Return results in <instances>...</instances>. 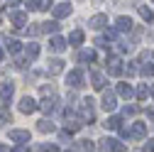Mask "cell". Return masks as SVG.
Returning a JSON list of instances; mask_svg holds the SVG:
<instances>
[{
	"label": "cell",
	"instance_id": "6da1fadb",
	"mask_svg": "<svg viewBox=\"0 0 154 152\" xmlns=\"http://www.w3.org/2000/svg\"><path fill=\"white\" fill-rule=\"evenodd\" d=\"M100 106H103V110H115V93L112 91H105L103 93V101H100Z\"/></svg>",
	"mask_w": 154,
	"mask_h": 152
},
{
	"label": "cell",
	"instance_id": "7a4b0ae2",
	"mask_svg": "<svg viewBox=\"0 0 154 152\" xmlns=\"http://www.w3.org/2000/svg\"><path fill=\"white\" fill-rule=\"evenodd\" d=\"M20 110H22V113H34V110H37V103H34V98L25 96V98L20 101Z\"/></svg>",
	"mask_w": 154,
	"mask_h": 152
},
{
	"label": "cell",
	"instance_id": "3957f363",
	"mask_svg": "<svg viewBox=\"0 0 154 152\" xmlns=\"http://www.w3.org/2000/svg\"><path fill=\"white\" fill-rule=\"evenodd\" d=\"M10 140H15V142H29V132L27 130H10Z\"/></svg>",
	"mask_w": 154,
	"mask_h": 152
},
{
	"label": "cell",
	"instance_id": "277c9868",
	"mask_svg": "<svg viewBox=\"0 0 154 152\" xmlns=\"http://www.w3.org/2000/svg\"><path fill=\"white\" fill-rule=\"evenodd\" d=\"M49 49H51V52H56V54H59V52H64V49H66V40H61V37H51Z\"/></svg>",
	"mask_w": 154,
	"mask_h": 152
},
{
	"label": "cell",
	"instance_id": "5b68a950",
	"mask_svg": "<svg viewBox=\"0 0 154 152\" xmlns=\"http://www.w3.org/2000/svg\"><path fill=\"white\" fill-rule=\"evenodd\" d=\"M12 93H15V86L8 81V84H3L0 86V101H10L12 98Z\"/></svg>",
	"mask_w": 154,
	"mask_h": 152
},
{
	"label": "cell",
	"instance_id": "8992f818",
	"mask_svg": "<svg viewBox=\"0 0 154 152\" xmlns=\"http://www.w3.org/2000/svg\"><path fill=\"white\" fill-rule=\"evenodd\" d=\"M10 20L15 22V27H22V25L27 22V15L20 12V10H12V12H10Z\"/></svg>",
	"mask_w": 154,
	"mask_h": 152
},
{
	"label": "cell",
	"instance_id": "52a82bcc",
	"mask_svg": "<svg viewBox=\"0 0 154 152\" xmlns=\"http://www.w3.org/2000/svg\"><path fill=\"white\" fill-rule=\"evenodd\" d=\"M105 25H108V17H105V15H93V17H91V27H93V30H103Z\"/></svg>",
	"mask_w": 154,
	"mask_h": 152
},
{
	"label": "cell",
	"instance_id": "ba28073f",
	"mask_svg": "<svg viewBox=\"0 0 154 152\" xmlns=\"http://www.w3.org/2000/svg\"><path fill=\"white\" fill-rule=\"evenodd\" d=\"M66 81H69L71 88H79L81 81H83V76H81V71H69V79H66Z\"/></svg>",
	"mask_w": 154,
	"mask_h": 152
},
{
	"label": "cell",
	"instance_id": "9c48e42d",
	"mask_svg": "<svg viewBox=\"0 0 154 152\" xmlns=\"http://www.w3.org/2000/svg\"><path fill=\"white\" fill-rule=\"evenodd\" d=\"M93 101L88 98V101H83V106H81V118L83 120H93V106H91Z\"/></svg>",
	"mask_w": 154,
	"mask_h": 152
},
{
	"label": "cell",
	"instance_id": "30bf717a",
	"mask_svg": "<svg viewBox=\"0 0 154 152\" xmlns=\"http://www.w3.org/2000/svg\"><path fill=\"white\" fill-rule=\"evenodd\" d=\"M83 123H81V118H76V116H66V132H76V130H79Z\"/></svg>",
	"mask_w": 154,
	"mask_h": 152
},
{
	"label": "cell",
	"instance_id": "8fae6325",
	"mask_svg": "<svg viewBox=\"0 0 154 152\" xmlns=\"http://www.w3.org/2000/svg\"><path fill=\"white\" fill-rule=\"evenodd\" d=\"M71 12V5L69 3H59V5H54V17H66Z\"/></svg>",
	"mask_w": 154,
	"mask_h": 152
},
{
	"label": "cell",
	"instance_id": "7c38bea8",
	"mask_svg": "<svg viewBox=\"0 0 154 152\" xmlns=\"http://www.w3.org/2000/svg\"><path fill=\"white\" fill-rule=\"evenodd\" d=\"M47 71H49V74H61V71H64V62H61V59H51L49 66H47Z\"/></svg>",
	"mask_w": 154,
	"mask_h": 152
},
{
	"label": "cell",
	"instance_id": "4fadbf2b",
	"mask_svg": "<svg viewBox=\"0 0 154 152\" xmlns=\"http://www.w3.org/2000/svg\"><path fill=\"white\" fill-rule=\"evenodd\" d=\"M91 81H93V88L95 91H103V86H105V79H103V74H91Z\"/></svg>",
	"mask_w": 154,
	"mask_h": 152
},
{
	"label": "cell",
	"instance_id": "5bb4252c",
	"mask_svg": "<svg viewBox=\"0 0 154 152\" xmlns=\"http://www.w3.org/2000/svg\"><path fill=\"white\" fill-rule=\"evenodd\" d=\"M144 135H147V125H144V123H134V125H132V138H140V140H142Z\"/></svg>",
	"mask_w": 154,
	"mask_h": 152
},
{
	"label": "cell",
	"instance_id": "9a60e30c",
	"mask_svg": "<svg viewBox=\"0 0 154 152\" xmlns=\"http://www.w3.org/2000/svg\"><path fill=\"white\" fill-rule=\"evenodd\" d=\"M120 71H122L120 69V59H110L108 62V74L110 76H120Z\"/></svg>",
	"mask_w": 154,
	"mask_h": 152
},
{
	"label": "cell",
	"instance_id": "2e32d148",
	"mask_svg": "<svg viewBox=\"0 0 154 152\" xmlns=\"http://www.w3.org/2000/svg\"><path fill=\"white\" fill-rule=\"evenodd\" d=\"M118 30L120 32H125V30L130 32L132 30V20H130V17H118Z\"/></svg>",
	"mask_w": 154,
	"mask_h": 152
},
{
	"label": "cell",
	"instance_id": "e0dca14e",
	"mask_svg": "<svg viewBox=\"0 0 154 152\" xmlns=\"http://www.w3.org/2000/svg\"><path fill=\"white\" fill-rule=\"evenodd\" d=\"M81 42H83V32L81 30H73L69 34V44H81Z\"/></svg>",
	"mask_w": 154,
	"mask_h": 152
},
{
	"label": "cell",
	"instance_id": "ac0fdd59",
	"mask_svg": "<svg viewBox=\"0 0 154 152\" xmlns=\"http://www.w3.org/2000/svg\"><path fill=\"white\" fill-rule=\"evenodd\" d=\"M25 54L29 56V59H37V54H39V47H37L34 42H29V44L25 47Z\"/></svg>",
	"mask_w": 154,
	"mask_h": 152
},
{
	"label": "cell",
	"instance_id": "d6986e66",
	"mask_svg": "<svg viewBox=\"0 0 154 152\" xmlns=\"http://www.w3.org/2000/svg\"><path fill=\"white\" fill-rule=\"evenodd\" d=\"M118 96H122V98H132V88H130L127 84H118Z\"/></svg>",
	"mask_w": 154,
	"mask_h": 152
},
{
	"label": "cell",
	"instance_id": "ffe728a7",
	"mask_svg": "<svg viewBox=\"0 0 154 152\" xmlns=\"http://www.w3.org/2000/svg\"><path fill=\"white\" fill-rule=\"evenodd\" d=\"M120 123H122V120H120L118 116H112V118H108V123H105V128H108V130H120V128H122Z\"/></svg>",
	"mask_w": 154,
	"mask_h": 152
},
{
	"label": "cell",
	"instance_id": "44dd1931",
	"mask_svg": "<svg viewBox=\"0 0 154 152\" xmlns=\"http://www.w3.org/2000/svg\"><path fill=\"white\" fill-rule=\"evenodd\" d=\"M59 27H61L59 22L51 20V22H44V25H42V32H59Z\"/></svg>",
	"mask_w": 154,
	"mask_h": 152
},
{
	"label": "cell",
	"instance_id": "7402d4cb",
	"mask_svg": "<svg viewBox=\"0 0 154 152\" xmlns=\"http://www.w3.org/2000/svg\"><path fill=\"white\" fill-rule=\"evenodd\" d=\"M110 140V138H108ZM110 152H125V145L120 140H110Z\"/></svg>",
	"mask_w": 154,
	"mask_h": 152
},
{
	"label": "cell",
	"instance_id": "603a6c76",
	"mask_svg": "<svg viewBox=\"0 0 154 152\" xmlns=\"http://www.w3.org/2000/svg\"><path fill=\"white\" fill-rule=\"evenodd\" d=\"M5 47H8V52H10V54H17V52H20V42H17V40H8V44H5Z\"/></svg>",
	"mask_w": 154,
	"mask_h": 152
},
{
	"label": "cell",
	"instance_id": "cb8c5ba5",
	"mask_svg": "<svg viewBox=\"0 0 154 152\" xmlns=\"http://www.w3.org/2000/svg\"><path fill=\"white\" fill-rule=\"evenodd\" d=\"M140 15L144 17V20H149V22H154V12H152L149 8H144V5H140Z\"/></svg>",
	"mask_w": 154,
	"mask_h": 152
},
{
	"label": "cell",
	"instance_id": "d4e9b609",
	"mask_svg": "<svg viewBox=\"0 0 154 152\" xmlns=\"http://www.w3.org/2000/svg\"><path fill=\"white\" fill-rule=\"evenodd\" d=\"M39 132H54V123H49V120H39Z\"/></svg>",
	"mask_w": 154,
	"mask_h": 152
},
{
	"label": "cell",
	"instance_id": "484cf974",
	"mask_svg": "<svg viewBox=\"0 0 154 152\" xmlns=\"http://www.w3.org/2000/svg\"><path fill=\"white\" fill-rule=\"evenodd\" d=\"M79 59H81V62H93V59H95V54H93L91 49H83V52L79 54Z\"/></svg>",
	"mask_w": 154,
	"mask_h": 152
},
{
	"label": "cell",
	"instance_id": "4316f807",
	"mask_svg": "<svg viewBox=\"0 0 154 152\" xmlns=\"http://www.w3.org/2000/svg\"><path fill=\"white\" fill-rule=\"evenodd\" d=\"M79 147H81L83 152H93V150H95V145H93L91 140H81V142H79Z\"/></svg>",
	"mask_w": 154,
	"mask_h": 152
},
{
	"label": "cell",
	"instance_id": "83f0119b",
	"mask_svg": "<svg viewBox=\"0 0 154 152\" xmlns=\"http://www.w3.org/2000/svg\"><path fill=\"white\" fill-rule=\"evenodd\" d=\"M10 120V110L8 108H0V125H5Z\"/></svg>",
	"mask_w": 154,
	"mask_h": 152
},
{
	"label": "cell",
	"instance_id": "f1b7e54d",
	"mask_svg": "<svg viewBox=\"0 0 154 152\" xmlns=\"http://www.w3.org/2000/svg\"><path fill=\"white\" fill-rule=\"evenodd\" d=\"M142 74L144 76H154V64H144L142 66Z\"/></svg>",
	"mask_w": 154,
	"mask_h": 152
},
{
	"label": "cell",
	"instance_id": "f546056e",
	"mask_svg": "<svg viewBox=\"0 0 154 152\" xmlns=\"http://www.w3.org/2000/svg\"><path fill=\"white\" fill-rule=\"evenodd\" d=\"M125 71H127V76H134V74H137V66H134V62H130V64L125 66Z\"/></svg>",
	"mask_w": 154,
	"mask_h": 152
},
{
	"label": "cell",
	"instance_id": "4dcf8cb0",
	"mask_svg": "<svg viewBox=\"0 0 154 152\" xmlns=\"http://www.w3.org/2000/svg\"><path fill=\"white\" fill-rule=\"evenodd\" d=\"M122 113H125V116H134V113H137V106H125Z\"/></svg>",
	"mask_w": 154,
	"mask_h": 152
},
{
	"label": "cell",
	"instance_id": "1f68e13d",
	"mask_svg": "<svg viewBox=\"0 0 154 152\" xmlns=\"http://www.w3.org/2000/svg\"><path fill=\"white\" fill-rule=\"evenodd\" d=\"M147 93H149V91H147V86H140V88H137V98H142V101H144V98H147Z\"/></svg>",
	"mask_w": 154,
	"mask_h": 152
},
{
	"label": "cell",
	"instance_id": "d6a6232c",
	"mask_svg": "<svg viewBox=\"0 0 154 152\" xmlns=\"http://www.w3.org/2000/svg\"><path fill=\"white\" fill-rule=\"evenodd\" d=\"M142 152H154V142H152V140H147V142L142 145Z\"/></svg>",
	"mask_w": 154,
	"mask_h": 152
},
{
	"label": "cell",
	"instance_id": "836d02e7",
	"mask_svg": "<svg viewBox=\"0 0 154 152\" xmlns=\"http://www.w3.org/2000/svg\"><path fill=\"white\" fill-rule=\"evenodd\" d=\"M118 37V30H105V40H115Z\"/></svg>",
	"mask_w": 154,
	"mask_h": 152
},
{
	"label": "cell",
	"instance_id": "e575fe53",
	"mask_svg": "<svg viewBox=\"0 0 154 152\" xmlns=\"http://www.w3.org/2000/svg\"><path fill=\"white\" fill-rule=\"evenodd\" d=\"M42 108H44V110H47V113H49V110H51V108H54V101H42Z\"/></svg>",
	"mask_w": 154,
	"mask_h": 152
},
{
	"label": "cell",
	"instance_id": "d590c367",
	"mask_svg": "<svg viewBox=\"0 0 154 152\" xmlns=\"http://www.w3.org/2000/svg\"><path fill=\"white\" fill-rule=\"evenodd\" d=\"M51 8V3H49V0H44V3H39V8H37V10H49Z\"/></svg>",
	"mask_w": 154,
	"mask_h": 152
},
{
	"label": "cell",
	"instance_id": "8d00e7d4",
	"mask_svg": "<svg viewBox=\"0 0 154 152\" xmlns=\"http://www.w3.org/2000/svg\"><path fill=\"white\" fill-rule=\"evenodd\" d=\"M44 152H59V147L56 145H44Z\"/></svg>",
	"mask_w": 154,
	"mask_h": 152
},
{
	"label": "cell",
	"instance_id": "74e56055",
	"mask_svg": "<svg viewBox=\"0 0 154 152\" xmlns=\"http://www.w3.org/2000/svg\"><path fill=\"white\" fill-rule=\"evenodd\" d=\"M15 152H27V147L22 145V147H15Z\"/></svg>",
	"mask_w": 154,
	"mask_h": 152
},
{
	"label": "cell",
	"instance_id": "f35d334b",
	"mask_svg": "<svg viewBox=\"0 0 154 152\" xmlns=\"http://www.w3.org/2000/svg\"><path fill=\"white\" fill-rule=\"evenodd\" d=\"M0 152H10V147H5V145H0Z\"/></svg>",
	"mask_w": 154,
	"mask_h": 152
},
{
	"label": "cell",
	"instance_id": "ab89813d",
	"mask_svg": "<svg viewBox=\"0 0 154 152\" xmlns=\"http://www.w3.org/2000/svg\"><path fill=\"white\" fill-rule=\"evenodd\" d=\"M152 96H154V86H152Z\"/></svg>",
	"mask_w": 154,
	"mask_h": 152
},
{
	"label": "cell",
	"instance_id": "60d3db41",
	"mask_svg": "<svg viewBox=\"0 0 154 152\" xmlns=\"http://www.w3.org/2000/svg\"><path fill=\"white\" fill-rule=\"evenodd\" d=\"M0 56H3V52H0Z\"/></svg>",
	"mask_w": 154,
	"mask_h": 152
},
{
	"label": "cell",
	"instance_id": "b9f144b4",
	"mask_svg": "<svg viewBox=\"0 0 154 152\" xmlns=\"http://www.w3.org/2000/svg\"><path fill=\"white\" fill-rule=\"evenodd\" d=\"M0 20H3V17H0Z\"/></svg>",
	"mask_w": 154,
	"mask_h": 152
}]
</instances>
